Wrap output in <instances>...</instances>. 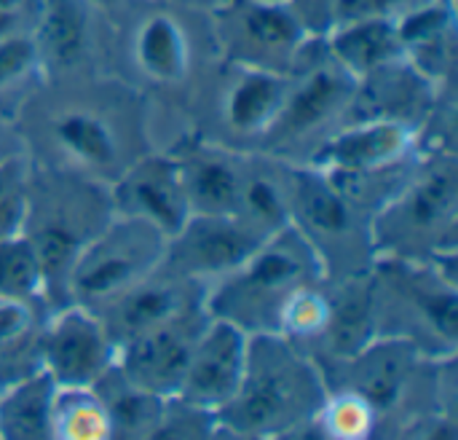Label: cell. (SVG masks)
I'll use <instances>...</instances> for the list:
<instances>
[{"label":"cell","mask_w":458,"mask_h":440,"mask_svg":"<svg viewBox=\"0 0 458 440\" xmlns=\"http://www.w3.org/2000/svg\"><path fill=\"white\" fill-rule=\"evenodd\" d=\"M13 124L35 164L70 169L105 185L150 151L145 94L105 70L46 81Z\"/></svg>","instance_id":"1"},{"label":"cell","mask_w":458,"mask_h":440,"mask_svg":"<svg viewBox=\"0 0 458 440\" xmlns=\"http://www.w3.org/2000/svg\"><path fill=\"white\" fill-rule=\"evenodd\" d=\"M327 382L322 368L276 333L250 336L244 376L217 414V438H306Z\"/></svg>","instance_id":"2"},{"label":"cell","mask_w":458,"mask_h":440,"mask_svg":"<svg viewBox=\"0 0 458 440\" xmlns=\"http://www.w3.org/2000/svg\"><path fill=\"white\" fill-rule=\"evenodd\" d=\"M376 339H400L424 358L458 355L456 258L413 261L378 255L370 266Z\"/></svg>","instance_id":"3"},{"label":"cell","mask_w":458,"mask_h":440,"mask_svg":"<svg viewBox=\"0 0 458 440\" xmlns=\"http://www.w3.org/2000/svg\"><path fill=\"white\" fill-rule=\"evenodd\" d=\"M113 215L110 185L70 169L32 161L30 207L21 234L32 242L40 258L46 301L51 309L67 304L64 290L75 258Z\"/></svg>","instance_id":"4"},{"label":"cell","mask_w":458,"mask_h":440,"mask_svg":"<svg viewBox=\"0 0 458 440\" xmlns=\"http://www.w3.org/2000/svg\"><path fill=\"white\" fill-rule=\"evenodd\" d=\"M376 258L451 261L458 253L456 151L421 153L411 177L370 218Z\"/></svg>","instance_id":"5"},{"label":"cell","mask_w":458,"mask_h":440,"mask_svg":"<svg viewBox=\"0 0 458 440\" xmlns=\"http://www.w3.org/2000/svg\"><path fill=\"white\" fill-rule=\"evenodd\" d=\"M319 280H327L319 255L295 226H284L239 269L207 288V312L247 336L276 333L290 296Z\"/></svg>","instance_id":"6"},{"label":"cell","mask_w":458,"mask_h":440,"mask_svg":"<svg viewBox=\"0 0 458 440\" xmlns=\"http://www.w3.org/2000/svg\"><path fill=\"white\" fill-rule=\"evenodd\" d=\"M419 159L416 129L397 121L357 118L330 132L301 164L327 175L373 218L411 177Z\"/></svg>","instance_id":"7"},{"label":"cell","mask_w":458,"mask_h":440,"mask_svg":"<svg viewBox=\"0 0 458 440\" xmlns=\"http://www.w3.org/2000/svg\"><path fill=\"white\" fill-rule=\"evenodd\" d=\"M357 94V78L314 35L290 70V86L276 124L258 153L301 164L330 132L346 124Z\"/></svg>","instance_id":"8"},{"label":"cell","mask_w":458,"mask_h":440,"mask_svg":"<svg viewBox=\"0 0 458 440\" xmlns=\"http://www.w3.org/2000/svg\"><path fill=\"white\" fill-rule=\"evenodd\" d=\"M290 226L319 255L327 280L368 272L376 261L370 212L362 210L327 175L287 161Z\"/></svg>","instance_id":"9"},{"label":"cell","mask_w":458,"mask_h":440,"mask_svg":"<svg viewBox=\"0 0 458 440\" xmlns=\"http://www.w3.org/2000/svg\"><path fill=\"white\" fill-rule=\"evenodd\" d=\"M191 8L177 0H131L115 19L113 35H121L123 59L129 65L131 86L142 94L185 91L201 62L199 35L191 22Z\"/></svg>","instance_id":"10"},{"label":"cell","mask_w":458,"mask_h":440,"mask_svg":"<svg viewBox=\"0 0 458 440\" xmlns=\"http://www.w3.org/2000/svg\"><path fill=\"white\" fill-rule=\"evenodd\" d=\"M169 239L145 220L113 215L110 223L75 258L64 298L99 309L134 282L156 272L166 258Z\"/></svg>","instance_id":"11"},{"label":"cell","mask_w":458,"mask_h":440,"mask_svg":"<svg viewBox=\"0 0 458 440\" xmlns=\"http://www.w3.org/2000/svg\"><path fill=\"white\" fill-rule=\"evenodd\" d=\"M207 22L217 59L284 75L314 38L290 3L217 0L207 8Z\"/></svg>","instance_id":"12"},{"label":"cell","mask_w":458,"mask_h":440,"mask_svg":"<svg viewBox=\"0 0 458 440\" xmlns=\"http://www.w3.org/2000/svg\"><path fill=\"white\" fill-rule=\"evenodd\" d=\"M290 86V73L233 65L217 59L212 81L201 86L209 124L193 132L236 151L258 153L279 118Z\"/></svg>","instance_id":"13"},{"label":"cell","mask_w":458,"mask_h":440,"mask_svg":"<svg viewBox=\"0 0 458 440\" xmlns=\"http://www.w3.org/2000/svg\"><path fill=\"white\" fill-rule=\"evenodd\" d=\"M118 360V344L97 312L81 304L51 309L40 344V371L56 387H94Z\"/></svg>","instance_id":"14"},{"label":"cell","mask_w":458,"mask_h":440,"mask_svg":"<svg viewBox=\"0 0 458 440\" xmlns=\"http://www.w3.org/2000/svg\"><path fill=\"white\" fill-rule=\"evenodd\" d=\"M102 22L89 0H38L30 32L46 81L102 73Z\"/></svg>","instance_id":"15"},{"label":"cell","mask_w":458,"mask_h":440,"mask_svg":"<svg viewBox=\"0 0 458 440\" xmlns=\"http://www.w3.org/2000/svg\"><path fill=\"white\" fill-rule=\"evenodd\" d=\"M268 237L236 215H191L166 245V263L212 288L239 269Z\"/></svg>","instance_id":"16"},{"label":"cell","mask_w":458,"mask_h":440,"mask_svg":"<svg viewBox=\"0 0 458 440\" xmlns=\"http://www.w3.org/2000/svg\"><path fill=\"white\" fill-rule=\"evenodd\" d=\"M169 153L177 161L191 215H236L252 153L215 142L193 129Z\"/></svg>","instance_id":"17"},{"label":"cell","mask_w":458,"mask_h":440,"mask_svg":"<svg viewBox=\"0 0 458 440\" xmlns=\"http://www.w3.org/2000/svg\"><path fill=\"white\" fill-rule=\"evenodd\" d=\"M110 202L115 215L145 220L166 239H172L191 218L177 161L169 151L150 148L140 159H134L113 180Z\"/></svg>","instance_id":"18"},{"label":"cell","mask_w":458,"mask_h":440,"mask_svg":"<svg viewBox=\"0 0 458 440\" xmlns=\"http://www.w3.org/2000/svg\"><path fill=\"white\" fill-rule=\"evenodd\" d=\"M196 306H207V288L180 274L164 261L156 272H150L129 290L99 306L97 315L105 323L107 333L113 336V341L121 347L129 339Z\"/></svg>","instance_id":"19"},{"label":"cell","mask_w":458,"mask_h":440,"mask_svg":"<svg viewBox=\"0 0 458 440\" xmlns=\"http://www.w3.org/2000/svg\"><path fill=\"white\" fill-rule=\"evenodd\" d=\"M209 320L207 306L188 309L134 339L118 347L115 366L137 384L148 387L150 393H158L164 398L174 395L185 368L191 363V355L196 349V341Z\"/></svg>","instance_id":"20"},{"label":"cell","mask_w":458,"mask_h":440,"mask_svg":"<svg viewBox=\"0 0 458 440\" xmlns=\"http://www.w3.org/2000/svg\"><path fill=\"white\" fill-rule=\"evenodd\" d=\"M247 347L250 336L244 331L209 315L174 395L220 414L242 384Z\"/></svg>","instance_id":"21"},{"label":"cell","mask_w":458,"mask_h":440,"mask_svg":"<svg viewBox=\"0 0 458 440\" xmlns=\"http://www.w3.org/2000/svg\"><path fill=\"white\" fill-rule=\"evenodd\" d=\"M440 94L443 91L435 89L405 59H397L357 81V94L346 121H357V118L397 121L419 132V126L427 121Z\"/></svg>","instance_id":"22"},{"label":"cell","mask_w":458,"mask_h":440,"mask_svg":"<svg viewBox=\"0 0 458 440\" xmlns=\"http://www.w3.org/2000/svg\"><path fill=\"white\" fill-rule=\"evenodd\" d=\"M403 59L435 89H454L458 19L456 0H429L397 19Z\"/></svg>","instance_id":"23"},{"label":"cell","mask_w":458,"mask_h":440,"mask_svg":"<svg viewBox=\"0 0 458 440\" xmlns=\"http://www.w3.org/2000/svg\"><path fill=\"white\" fill-rule=\"evenodd\" d=\"M330 290V317L311 360L327 371L376 339V312H373V282L370 269L327 280Z\"/></svg>","instance_id":"24"},{"label":"cell","mask_w":458,"mask_h":440,"mask_svg":"<svg viewBox=\"0 0 458 440\" xmlns=\"http://www.w3.org/2000/svg\"><path fill=\"white\" fill-rule=\"evenodd\" d=\"M327 51L346 67L357 81L373 70L403 59V43L397 19L389 16H354L335 22L322 32Z\"/></svg>","instance_id":"25"},{"label":"cell","mask_w":458,"mask_h":440,"mask_svg":"<svg viewBox=\"0 0 458 440\" xmlns=\"http://www.w3.org/2000/svg\"><path fill=\"white\" fill-rule=\"evenodd\" d=\"M48 315L46 298H0V387L40 371Z\"/></svg>","instance_id":"26"},{"label":"cell","mask_w":458,"mask_h":440,"mask_svg":"<svg viewBox=\"0 0 458 440\" xmlns=\"http://www.w3.org/2000/svg\"><path fill=\"white\" fill-rule=\"evenodd\" d=\"M94 393L99 395L107 422H110V438L115 440H153L161 411H164V395L150 393L148 387L131 382L118 366H113L97 384Z\"/></svg>","instance_id":"27"},{"label":"cell","mask_w":458,"mask_h":440,"mask_svg":"<svg viewBox=\"0 0 458 440\" xmlns=\"http://www.w3.org/2000/svg\"><path fill=\"white\" fill-rule=\"evenodd\" d=\"M54 393L56 384L46 371L0 387V440H54Z\"/></svg>","instance_id":"28"},{"label":"cell","mask_w":458,"mask_h":440,"mask_svg":"<svg viewBox=\"0 0 458 440\" xmlns=\"http://www.w3.org/2000/svg\"><path fill=\"white\" fill-rule=\"evenodd\" d=\"M30 30L0 38V118L8 121H16L24 102L46 83Z\"/></svg>","instance_id":"29"},{"label":"cell","mask_w":458,"mask_h":440,"mask_svg":"<svg viewBox=\"0 0 458 440\" xmlns=\"http://www.w3.org/2000/svg\"><path fill=\"white\" fill-rule=\"evenodd\" d=\"M378 414L376 409L346 387H327V395L306 430V438L365 440L376 438Z\"/></svg>","instance_id":"30"},{"label":"cell","mask_w":458,"mask_h":440,"mask_svg":"<svg viewBox=\"0 0 458 440\" xmlns=\"http://www.w3.org/2000/svg\"><path fill=\"white\" fill-rule=\"evenodd\" d=\"M51 433L54 440L110 438V422L94 387H56Z\"/></svg>","instance_id":"31"},{"label":"cell","mask_w":458,"mask_h":440,"mask_svg":"<svg viewBox=\"0 0 458 440\" xmlns=\"http://www.w3.org/2000/svg\"><path fill=\"white\" fill-rule=\"evenodd\" d=\"M327 317H330V290H327V280H319L290 296V301L282 309L276 336L287 339L290 344H295L301 352L311 358L314 347L319 344L327 328Z\"/></svg>","instance_id":"32"},{"label":"cell","mask_w":458,"mask_h":440,"mask_svg":"<svg viewBox=\"0 0 458 440\" xmlns=\"http://www.w3.org/2000/svg\"><path fill=\"white\" fill-rule=\"evenodd\" d=\"M0 298H46V277L24 234L0 239Z\"/></svg>","instance_id":"33"},{"label":"cell","mask_w":458,"mask_h":440,"mask_svg":"<svg viewBox=\"0 0 458 440\" xmlns=\"http://www.w3.org/2000/svg\"><path fill=\"white\" fill-rule=\"evenodd\" d=\"M32 159L27 151H16L0 159V239L21 234L30 207Z\"/></svg>","instance_id":"34"},{"label":"cell","mask_w":458,"mask_h":440,"mask_svg":"<svg viewBox=\"0 0 458 440\" xmlns=\"http://www.w3.org/2000/svg\"><path fill=\"white\" fill-rule=\"evenodd\" d=\"M199 440L217 438V414L207 411L201 406H193L177 395H169L164 401L161 422L153 440Z\"/></svg>","instance_id":"35"},{"label":"cell","mask_w":458,"mask_h":440,"mask_svg":"<svg viewBox=\"0 0 458 440\" xmlns=\"http://www.w3.org/2000/svg\"><path fill=\"white\" fill-rule=\"evenodd\" d=\"M424 3H429V0H338L333 24L341 22V19H354V16H389V19H400L403 13H408V11H413V8H419Z\"/></svg>","instance_id":"36"},{"label":"cell","mask_w":458,"mask_h":440,"mask_svg":"<svg viewBox=\"0 0 458 440\" xmlns=\"http://www.w3.org/2000/svg\"><path fill=\"white\" fill-rule=\"evenodd\" d=\"M290 5L314 35H322L333 24L338 0H290Z\"/></svg>","instance_id":"37"},{"label":"cell","mask_w":458,"mask_h":440,"mask_svg":"<svg viewBox=\"0 0 458 440\" xmlns=\"http://www.w3.org/2000/svg\"><path fill=\"white\" fill-rule=\"evenodd\" d=\"M35 19V8L30 11H13V8H0V38L30 30Z\"/></svg>","instance_id":"38"},{"label":"cell","mask_w":458,"mask_h":440,"mask_svg":"<svg viewBox=\"0 0 458 440\" xmlns=\"http://www.w3.org/2000/svg\"><path fill=\"white\" fill-rule=\"evenodd\" d=\"M16 151H24V142L19 137V129H16L13 121L0 118V159L8 156V153H16Z\"/></svg>","instance_id":"39"},{"label":"cell","mask_w":458,"mask_h":440,"mask_svg":"<svg viewBox=\"0 0 458 440\" xmlns=\"http://www.w3.org/2000/svg\"><path fill=\"white\" fill-rule=\"evenodd\" d=\"M89 3H91V5H94V8L107 19V22H110V19H115V16H118L129 3H131V0H89Z\"/></svg>","instance_id":"40"},{"label":"cell","mask_w":458,"mask_h":440,"mask_svg":"<svg viewBox=\"0 0 458 440\" xmlns=\"http://www.w3.org/2000/svg\"><path fill=\"white\" fill-rule=\"evenodd\" d=\"M35 5L38 0H0V8H13V11H30Z\"/></svg>","instance_id":"41"},{"label":"cell","mask_w":458,"mask_h":440,"mask_svg":"<svg viewBox=\"0 0 458 440\" xmlns=\"http://www.w3.org/2000/svg\"><path fill=\"white\" fill-rule=\"evenodd\" d=\"M271 3H290V0H271Z\"/></svg>","instance_id":"42"},{"label":"cell","mask_w":458,"mask_h":440,"mask_svg":"<svg viewBox=\"0 0 458 440\" xmlns=\"http://www.w3.org/2000/svg\"><path fill=\"white\" fill-rule=\"evenodd\" d=\"M177 3H182V0H177Z\"/></svg>","instance_id":"43"}]
</instances>
